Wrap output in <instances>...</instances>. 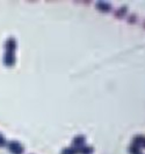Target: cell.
I'll use <instances>...</instances> for the list:
<instances>
[{
	"label": "cell",
	"mask_w": 145,
	"mask_h": 154,
	"mask_svg": "<svg viewBox=\"0 0 145 154\" xmlns=\"http://www.w3.org/2000/svg\"><path fill=\"white\" fill-rule=\"evenodd\" d=\"M73 144H74V146H77V147H82V146H84V144H85V137H82V136H78V137L74 139Z\"/></svg>",
	"instance_id": "1"
},
{
	"label": "cell",
	"mask_w": 145,
	"mask_h": 154,
	"mask_svg": "<svg viewBox=\"0 0 145 154\" xmlns=\"http://www.w3.org/2000/svg\"><path fill=\"white\" fill-rule=\"evenodd\" d=\"M96 7H98L99 10H101V11H103V12H108V11H110V5H109V4H107V2H98Z\"/></svg>",
	"instance_id": "2"
},
{
	"label": "cell",
	"mask_w": 145,
	"mask_h": 154,
	"mask_svg": "<svg viewBox=\"0 0 145 154\" xmlns=\"http://www.w3.org/2000/svg\"><path fill=\"white\" fill-rule=\"evenodd\" d=\"M93 152V148L90 147V146H82L80 148V153L81 154H92Z\"/></svg>",
	"instance_id": "3"
},
{
	"label": "cell",
	"mask_w": 145,
	"mask_h": 154,
	"mask_svg": "<svg viewBox=\"0 0 145 154\" xmlns=\"http://www.w3.org/2000/svg\"><path fill=\"white\" fill-rule=\"evenodd\" d=\"M130 153L131 154H141V150H139V147H137V146H133V145H132L131 147H130Z\"/></svg>",
	"instance_id": "4"
},
{
	"label": "cell",
	"mask_w": 145,
	"mask_h": 154,
	"mask_svg": "<svg viewBox=\"0 0 145 154\" xmlns=\"http://www.w3.org/2000/svg\"><path fill=\"white\" fill-rule=\"evenodd\" d=\"M125 12H127V8H125V7H123V8H121L119 11L116 12V16H117V18H122L123 15H125Z\"/></svg>",
	"instance_id": "5"
},
{
	"label": "cell",
	"mask_w": 145,
	"mask_h": 154,
	"mask_svg": "<svg viewBox=\"0 0 145 154\" xmlns=\"http://www.w3.org/2000/svg\"><path fill=\"white\" fill-rule=\"evenodd\" d=\"M76 150L74 148H67V150H65L64 152H63V154H76Z\"/></svg>",
	"instance_id": "6"
}]
</instances>
